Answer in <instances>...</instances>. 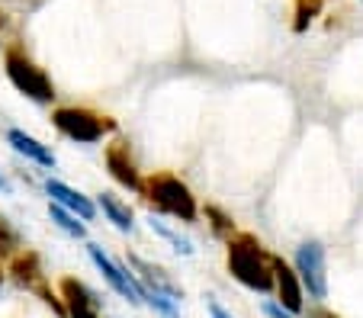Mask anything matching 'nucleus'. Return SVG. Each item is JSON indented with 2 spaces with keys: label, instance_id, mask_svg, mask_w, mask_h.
Masks as SVG:
<instances>
[{
  "label": "nucleus",
  "instance_id": "nucleus-19",
  "mask_svg": "<svg viewBox=\"0 0 363 318\" xmlns=\"http://www.w3.org/2000/svg\"><path fill=\"white\" fill-rule=\"evenodd\" d=\"M206 219H213V232H216V235H222V238L235 235V222L228 219L225 212H219L216 206H206Z\"/></svg>",
  "mask_w": 363,
  "mask_h": 318
},
{
  "label": "nucleus",
  "instance_id": "nucleus-22",
  "mask_svg": "<svg viewBox=\"0 0 363 318\" xmlns=\"http://www.w3.org/2000/svg\"><path fill=\"white\" fill-rule=\"evenodd\" d=\"M0 193H7V196L13 193V187H10V180L4 177V174H0Z\"/></svg>",
  "mask_w": 363,
  "mask_h": 318
},
{
  "label": "nucleus",
  "instance_id": "nucleus-8",
  "mask_svg": "<svg viewBox=\"0 0 363 318\" xmlns=\"http://www.w3.org/2000/svg\"><path fill=\"white\" fill-rule=\"evenodd\" d=\"M270 267H274V290H277V302L286 312L299 315L302 305H306V290H302L296 270L289 267L283 257H270Z\"/></svg>",
  "mask_w": 363,
  "mask_h": 318
},
{
  "label": "nucleus",
  "instance_id": "nucleus-18",
  "mask_svg": "<svg viewBox=\"0 0 363 318\" xmlns=\"http://www.w3.org/2000/svg\"><path fill=\"white\" fill-rule=\"evenodd\" d=\"M16 251H20V235H16V229L7 219H0V261L13 257Z\"/></svg>",
  "mask_w": 363,
  "mask_h": 318
},
{
  "label": "nucleus",
  "instance_id": "nucleus-9",
  "mask_svg": "<svg viewBox=\"0 0 363 318\" xmlns=\"http://www.w3.org/2000/svg\"><path fill=\"white\" fill-rule=\"evenodd\" d=\"M62 302L68 318H100V299L74 277L62 280Z\"/></svg>",
  "mask_w": 363,
  "mask_h": 318
},
{
  "label": "nucleus",
  "instance_id": "nucleus-26",
  "mask_svg": "<svg viewBox=\"0 0 363 318\" xmlns=\"http://www.w3.org/2000/svg\"><path fill=\"white\" fill-rule=\"evenodd\" d=\"M360 4H363V0H360Z\"/></svg>",
  "mask_w": 363,
  "mask_h": 318
},
{
  "label": "nucleus",
  "instance_id": "nucleus-6",
  "mask_svg": "<svg viewBox=\"0 0 363 318\" xmlns=\"http://www.w3.org/2000/svg\"><path fill=\"white\" fill-rule=\"evenodd\" d=\"M87 254H90V261H94V267L100 270L103 277H106V283H110L113 290L125 299V302H142V286H138V280H135V273H132V270L125 273V270L119 267V263L113 261V257L106 254L100 244H87Z\"/></svg>",
  "mask_w": 363,
  "mask_h": 318
},
{
  "label": "nucleus",
  "instance_id": "nucleus-7",
  "mask_svg": "<svg viewBox=\"0 0 363 318\" xmlns=\"http://www.w3.org/2000/svg\"><path fill=\"white\" fill-rule=\"evenodd\" d=\"M103 161H106V171H110V177L116 180L119 187L132 190V193L142 190V174H138L135 161H132V154H129V142H123V139L110 142L106 152H103Z\"/></svg>",
  "mask_w": 363,
  "mask_h": 318
},
{
  "label": "nucleus",
  "instance_id": "nucleus-10",
  "mask_svg": "<svg viewBox=\"0 0 363 318\" xmlns=\"http://www.w3.org/2000/svg\"><path fill=\"white\" fill-rule=\"evenodd\" d=\"M129 267L135 270V280H138V286H142V290L164 293V296L177 299V302H180V299H184V290H180V286L174 283L171 277H167V273L158 267V263L145 261V257H138V254H129Z\"/></svg>",
  "mask_w": 363,
  "mask_h": 318
},
{
  "label": "nucleus",
  "instance_id": "nucleus-23",
  "mask_svg": "<svg viewBox=\"0 0 363 318\" xmlns=\"http://www.w3.org/2000/svg\"><path fill=\"white\" fill-rule=\"evenodd\" d=\"M4 29H7V13L0 10V33H4Z\"/></svg>",
  "mask_w": 363,
  "mask_h": 318
},
{
  "label": "nucleus",
  "instance_id": "nucleus-5",
  "mask_svg": "<svg viewBox=\"0 0 363 318\" xmlns=\"http://www.w3.org/2000/svg\"><path fill=\"white\" fill-rule=\"evenodd\" d=\"M296 277L308 296L322 302L328 296V267H325V248L322 242H302L296 248Z\"/></svg>",
  "mask_w": 363,
  "mask_h": 318
},
{
  "label": "nucleus",
  "instance_id": "nucleus-11",
  "mask_svg": "<svg viewBox=\"0 0 363 318\" xmlns=\"http://www.w3.org/2000/svg\"><path fill=\"white\" fill-rule=\"evenodd\" d=\"M45 193L52 196V203H58V206H65L68 212H74L81 222H94L96 215V203L90 200V196H84L81 190L68 187V183H62V180H45Z\"/></svg>",
  "mask_w": 363,
  "mask_h": 318
},
{
  "label": "nucleus",
  "instance_id": "nucleus-14",
  "mask_svg": "<svg viewBox=\"0 0 363 318\" xmlns=\"http://www.w3.org/2000/svg\"><path fill=\"white\" fill-rule=\"evenodd\" d=\"M96 209H103L106 222H113L119 232H132V225H135V215H132L129 203H123L119 196H113V193H100V196H96Z\"/></svg>",
  "mask_w": 363,
  "mask_h": 318
},
{
  "label": "nucleus",
  "instance_id": "nucleus-25",
  "mask_svg": "<svg viewBox=\"0 0 363 318\" xmlns=\"http://www.w3.org/2000/svg\"><path fill=\"white\" fill-rule=\"evenodd\" d=\"M0 286H4V270H0Z\"/></svg>",
  "mask_w": 363,
  "mask_h": 318
},
{
  "label": "nucleus",
  "instance_id": "nucleus-2",
  "mask_svg": "<svg viewBox=\"0 0 363 318\" xmlns=\"http://www.w3.org/2000/svg\"><path fill=\"white\" fill-rule=\"evenodd\" d=\"M138 193L145 196L151 209L171 215V219H180V222H196L199 215V206H196V196L190 193L180 177L174 174H151L148 180H142V190Z\"/></svg>",
  "mask_w": 363,
  "mask_h": 318
},
{
  "label": "nucleus",
  "instance_id": "nucleus-3",
  "mask_svg": "<svg viewBox=\"0 0 363 318\" xmlns=\"http://www.w3.org/2000/svg\"><path fill=\"white\" fill-rule=\"evenodd\" d=\"M4 71H7L10 84L20 90L23 97L35 100V103H52V100H55V84H52V77H48L45 68H39V64L26 55V49L16 45V42L7 45V52H4Z\"/></svg>",
  "mask_w": 363,
  "mask_h": 318
},
{
  "label": "nucleus",
  "instance_id": "nucleus-16",
  "mask_svg": "<svg viewBox=\"0 0 363 318\" xmlns=\"http://www.w3.org/2000/svg\"><path fill=\"white\" fill-rule=\"evenodd\" d=\"M325 0H296L293 4V33H306L312 23H315V16L322 13Z\"/></svg>",
  "mask_w": 363,
  "mask_h": 318
},
{
  "label": "nucleus",
  "instance_id": "nucleus-17",
  "mask_svg": "<svg viewBox=\"0 0 363 318\" xmlns=\"http://www.w3.org/2000/svg\"><path fill=\"white\" fill-rule=\"evenodd\" d=\"M148 225H151V232H155V235H158V238H164V242L171 244V248L177 251V254H184V257H190V254H193V244H190V238L177 235V232H174L171 225H164V222H161V219H155V215H151V219H148Z\"/></svg>",
  "mask_w": 363,
  "mask_h": 318
},
{
  "label": "nucleus",
  "instance_id": "nucleus-15",
  "mask_svg": "<svg viewBox=\"0 0 363 318\" xmlns=\"http://www.w3.org/2000/svg\"><path fill=\"white\" fill-rule=\"evenodd\" d=\"M48 219L55 222V225L65 232V235H71V238H87V225H84V222H77V215L68 212L65 206H58V203H52V206H48Z\"/></svg>",
  "mask_w": 363,
  "mask_h": 318
},
{
  "label": "nucleus",
  "instance_id": "nucleus-24",
  "mask_svg": "<svg viewBox=\"0 0 363 318\" xmlns=\"http://www.w3.org/2000/svg\"><path fill=\"white\" fill-rule=\"evenodd\" d=\"M312 318H335V315H312Z\"/></svg>",
  "mask_w": 363,
  "mask_h": 318
},
{
  "label": "nucleus",
  "instance_id": "nucleus-1",
  "mask_svg": "<svg viewBox=\"0 0 363 318\" xmlns=\"http://www.w3.org/2000/svg\"><path fill=\"white\" fill-rule=\"evenodd\" d=\"M228 273L238 280L241 286L254 293H270L274 290V267H270V254L261 248V242L254 235H228L225 248Z\"/></svg>",
  "mask_w": 363,
  "mask_h": 318
},
{
  "label": "nucleus",
  "instance_id": "nucleus-13",
  "mask_svg": "<svg viewBox=\"0 0 363 318\" xmlns=\"http://www.w3.org/2000/svg\"><path fill=\"white\" fill-rule=\"evenodd\" d=\"M10 273H13V280L20 286H26V290H39V286H42L39 254H35V251H16L13 263H10Z\"/></svg>",
  "mask_w": 363,
  "mask_h": 318
},
{
  "label": "nucleus",
  "instance_id": "nucleus-4",
  "mask_svg": "<svg viewBox=\"0 0 363 318\" xmlns=\"http://www.w3.org/2000/svg\"><path fill=\"white\" fill-rule=\"evenodd\" d=\"M52 123L65 139L77 142V145H96V142H103V135L116 132V123L110 116H100V113L84 110V106H58L52 113Z\"/></svg>",
  "mask_w": 363,
  "mask_h": 318
},
{
  "label": "nucleus",
  "instance_id": "nucleus-20",
  "mask_svg": "<svg viewBox=\"0 0 363 318\" xmlns=\"http://www.w3.org/2000/svg\"><path fill=\"white\" fill-rule=\"evenodd\" d=\"M264 315L267 318H293V312H286L280 302H264Z\"/></svg>",
  "mask_w": 363,
  "mask_h": 318
},
{
  "label": "nucleus",
  "instance_id": "nucleus-12",
  "mask_svg": "<svg viewBox=\"0 0 363 318\" xmlns=\"http://www.w3.org/2000/svg\"><path fill=\"white\" fill-rule=\"evenodd\" d=\"M7 145L13 148L16 154H23L26 161L45 167V171H52V167L58 164L55 154H52V148L42 145L39 139H33V135H29V132H23V129H7Z\"/></svg>",
  "mask_w": 363,
  "mask_h": 318
},
{
  "label": "nucleus",
  "instance_id": "nucleus-21",
  "mask_svg": "<svg viewBox=\"0 0 363 318\" xmlns=\"http://www.w3.org/2000/svg\"><path fill=\"white\" fill-rule=\"evenodd\" d=\"M209 315H213V318H235L232 312H228V309H222V305L216 302V299H209Z\"/></svg>",
  "mask_w": 363,
  "mask_h": 318
}]
</instances>
